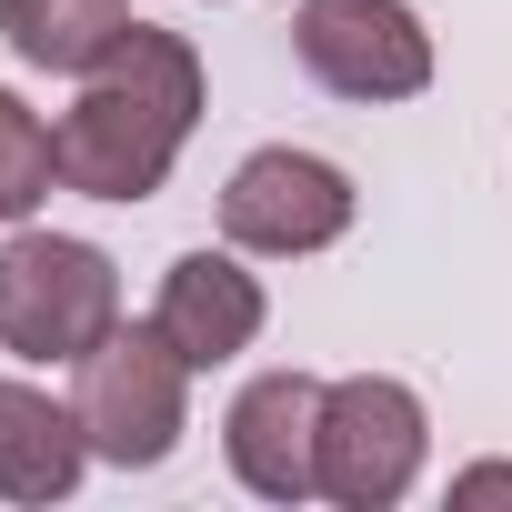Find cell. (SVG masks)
<instances>
[{"instance_id": "cell-1", "label": "cell", "mask_w": 512, "mask_h": 512, "mask_svg": "<svg viewBox=\"0 0 512 512\" xmlns=\"http://www.w3.org/2000/svg\"><path fill=\"white\" fill-rule=\"evenodd\" d=\"M191 121H201V51L181 31L131 21L81 71V101L61 111V181L91 201H151L171 181Z\"/></svg>"}, {"instance_id": "cell-2", "label": "cell", "mask_w": 512, "mask_h": 512, "mask_svg": "<svg viewBox=\"0 0 512 512\" xmlns=\"http://www.w3.org/2000/svg\"><path fill=\"white\" fill-rule=\"evenodd\" d=\"M71 372H81L71 412H81V432H91L101 462L151 472V462L181 452V432H191V362L161 342V322H131V332L111 322Z\"/></svg>"}, {"instance_id": "cell-12", "label": "cell", "mask_w": 512, "mask_h": 512, "mask_svg": "<svg viewBox=\"0 0 512 512\" xmlns=\"http://www.w3.org/2000/svg\"><path fill=\"white\" fill-rule=\"evenodd\" d=\"M452 502H512V462H472L452 482Z\"/></svg>"}, {"instance_id": "cell-7", "label": "cell", "mask_w": 512, "mask_h": 512, "mask_svg": "<svg viewBox=\"0 0 512 512\" xmlns=\"http://www.w3.org/2000/svg\"><path fill=\"white\" fill-rule=\"evenodd\" d=\"M322 392L332 382H312V372H262L231 402L221 442H231V472L262 502H312L322 492Z\"/></svg>"}, {"instance_id": "cell-4", "label": "cell", "mask_w": 512, "mask_h": 512, "mask_svg": "<svg viewBox=\"0 0 512 512\" xmlns=\"http://www.w3.org/2000/svg\"><path fill=\"white\" fill-rule=\"evenodd\" d=\"M422 392L392 372H352L322 392V492L342 512H392L422 472Z\"/></svg>"}, {"instance_id": "cell-5", "label": "cell", "mask_w": 512, "mask_h": 512, "mask_svg": "<svg viewBox=\"0 0 512 512\" xmlns=\"http://www.w3.org/2000/svg\"><path fill=\"white\" fill-rule=\"evenodd\" d=\"M292 61L332 101H412L432 81V31L402 0H302L292 11Z\"/></svg>"}, {"instance_id": "cell-8", "label": "cell", "mask_w": 512, "mask_h": 512, "mask_svg": "<svg viewBox=\"0 0 512 512\" xmlns=\"http://www.w3.org/2000/svg\"><path fill=\"white\" fill-rule=\"evenodd\" d=\"M262 282H251L231 251H181V262L161 272V302H151V322H161V342L191 362V372H221V362H241L251 342H262Z\"/></svg>"}, {"instance_id": "cell-6", "label": "cell", "mask_w": 512, "mask_h": 512, "mask_svg": "<svg viewBox=\"0 0 512 512\" xmlns=\"http://www.w3.org/2000/svg\"><path fill=\"white\" fill-rule=\"evenodd\" d=\"M352 231V181L322 151H251L221 191V241L262 251V262H302V251H332Z\"/></svg>"}, {"instance_id": "cell-3", "label": "cell", "mask_w": 512, "mask_h": 512, "mask_svg": "<svg viewBox=\"0 0 512 512\" xmlns=\"http://www.w3.org/2000/svg\"><path fill=\"white\" fill-rule=\"evenodd\" d=\"M111 322H121L111 251H91L71 231L0 241V352H21V362H81Z\"/></svg>"}, {"instance_id": "cell-11", "label": "cell", "mask_w": 512, "mask_h": 512, "mask_svg": "<svg viewBox=\"0 0 512 512\" xmlns=\"http://www.w3.org/2000/svg\"><path fill=\"white\" fill-rule=\"evenodd\" d=\"M61 181V131L21 101V91H0V221H31Z\"/></svg>"}, {"instance_id": "cell-9", "label": "cell", "mask_w": 512, "mask_h": 512, "mask_svg": "<svg viewBox=\"0 0 512 512\" xmlns=\"http://www.w3.org/2000/svg\"><path fill=\"white\" fill-rule=\"evenodd\" d=\"M91 462V432L71 402H51L41 382H0V492L11 502H61Z\"/></svg>"}, {"instance_id": "cell-10", "label": "cell", "mask_w": 512, "mask_h": 512, "mask_svg": "<svg viewBox=\"0 0 512 512\" xmlns=\"http://www.w3.org/2000/svg\"><path fill=\"white\" fill-rule=\"evenodd\" d=\"M131 31V0H0V41L31 71H91Z\"/></svg>"}]
</instances>
